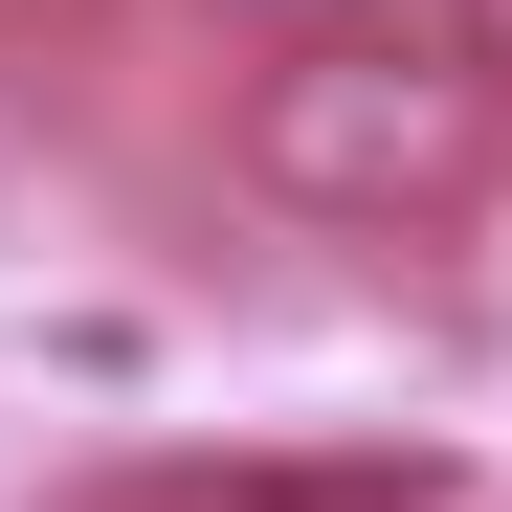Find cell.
Segmentation results:
<instances>
[{
	"instance_id": "cell-1",
	"label": "cell",
	"mask_w": 512,
	"mask_h": 512,
	"mask_svg": "<svg viewBox=\"0 0 512 512\" xmlns=\"http://www.w3.org/2000/svg\"><path fill=\"white\" fill-rule=\"evenodd\" d=\"M490 156H512V90H490L446 23H334V45H268V67H245V201H290L334 245L468 223Z\"/></svg>"
},
{
	"instance_id": "cell-2",
	"label": "cell",
	"mask_w": 512,
	"mask_h": 512,
	"mask_svg": "<svg viewBox=\"0 0 512 512\" xmlns=\"http://www.w3.org/2000/svg\"><path fill=\"white\" fill-rule=\"evenodd\" d=\"M245 45H334V23H401V0H223Z\"/></svg>"
},
{
	"instance_id": "cell-3",
	"label": "cell",
	"mask_w": 512,
	"mask_h": 512,
	"mask_svg": "<svg viewBox=\"0 0 512 512\" xmlns=\"http://www.w3.org/2000/svg\"><path fill=\"white\" fill-rule=\"evenodd\" d=\"M112 23V0H0V45H90Z\"/></svg>"
},
{
	"instance_id": "cell-4",
	"label": "cell",
	"mask_w": 512,
	"mask_h": 512,
	"mask_svg": "<svg viewBox=\"0 0 512 512\" xmlns=\"http://www.w3.org/2000/svg\"><path fill=\"white\" fill-rule=\"evenodd\" d=\"M446 45H468V67H490V90H512V0H446Z\"/></svg>"
}]
</instances>
